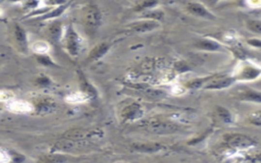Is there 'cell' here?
<instances>
[{
	"instance_id": "52a82bcc",
	"label": "cell",
	"mask_w": 261,
	"mask_h": 163,
	"mask_svg": "<svg viewBox=\"0 0 261 163\" xmlns=\"http://www.w3.org/2000/svg\"><path fill=\"white\" fill-rule=\"evenodd\" d=\"M33 50L39 54H45L47 52H49L50 50V45L48 44L45 41H36L33 45H32Z\"/></svg>"
},
{
	"instance_id": "5b68a950",
	"label": "cell",
	"mask_w": 261,
	"mask_h": 163,
	"mask_svg": "<svg viewBox=\"0 0 261 163\" xmlns=\"http://www.w3.org/2000/svg\"><path fill=\"white\" fill-rule=\"evenodd\" d=\"M65 100L66 102H69L71 104H81L88 101V96L83 92H76L71 95H67L65 97Z\"/></svg>"
},
{
	"instance_id": "7c38bea8",
	"label": "cell",
	"mask_w": 261,
	"mask_h": 163,
	"mask_svg": "<svg viewBox=\"0 0 261 163\" xmlns=\"http://www.w3.org/2000/svg\"><path fill=\"white\" fill-rule=\"evenodd\" d=\"M0 162L1 163L11 162V155H9V153L4 149H1V151H0Z\"/></svg>"
},
{
	"instance_id": "277c9868",
	"label": "cell",
	"mask_w": 261,
	"mask_h": 163,
	"mask_svg": "<svg viewBox=\"0 0 261 163\" xmlns=\"http://www.w3.org/2000/svg\"><path fill=\"white\" fill-rule=\"evenodd\" d=\"M240 99L248 102L261 103V92L254 89H245L241 92Z\"/></svg>"
},
{
	"instance_id": "5bb4252c",
	"label": "cell",
	"mask_w": 261,
	"mask_h": 163,
	"mask_svg": "<svg viewBox=\"0 0 261 163\" xmlns=\"http://www.w3.org/2000/svg\"><path fill=\"white\" fill-rule=\"evenodd\" d=\"M117 163H124V162H117Z\"/></svg>"
},
{
	"instance_id": "4fadbf2b",
	"label": "cell",
	"mask_w": 261,
	"mask_h": 163,
	"mask_svg": "<svg viewBox=\"0 0 261 163\" xmlns=\"http://www.w3.org/2000/svg\"><path fill=\"white\" fill-rule=\"evenodd\" d=\"M171 94L172 95H175V96H180V95H183L184 93L186 92V90L184 89L182 86L180 85H176V86H173V87L171 88Z\"/></svg>"
},
{
	"instance_id": "7a4b0ae2",
	"label": "cell",
	"mask_w": 261,
	"mask_h": 163,
	"mask_svg": "<svg viewBox=\"0 0 261 163\" xmlns=\"http://www.w3.org/2000/svg\"><path fill=\"white\" fill-rule=\"evenodd\" d=\"M261 75V68L251 62H245L240 66V70L235 76L236 80L254 81Z\"/></svg>"
},
{
	"instance_id": "9c48e42d",
	"label": "cell",
	"mask_w": 261,
	"mask_h": 163,
	"mask_svg": "<svg viewBox=\"0 0 261 163\" xmlns=\"http://www.w3.org/2000/svg\"><path fill=\"white\" fill-rule=\"evenodd\" d=\"M247 29L254 34L261 35V21L259 20H249L247 22Z\"/></svg>"
},
{
	"instance_id": "8fae6325",
	"label": "cell",
	"mask_w": 261,
	"mask_h": 163,
	"mask_svg": "<svg viewBox=\"0 0 261 163\" xmlns=\"http://www.w3.org/2000/svg\"><path fill=\"white\" fill-rule=\"evenodd\" d=\"M15 98V94L9 90H2L0 93V99L3 102H12V100Z\"/></svg>"
},
{
	"instance_id": "6da1fadb",
	"label": "cell",
	"mask_w": 261,
	"mask_h": 163,
	"mask_svg": "<svg viewBox=\"0 0 261 163\" xmlns=\"http://www.w3.org/2000/svg\"><path fill=\"white\" fill-rule=\"evenodd\" d=\"M226 142L228 147L234 150L235 152L252 149L257 145L254 139L244 135V133H233V135H229L226 139Z\"/></svg>"
},
{
	"instance_id": "3957f363",
	"label": "cell",
	"mask_w": 261,
	"mask_h": 163,
	"mask_svg": "<svg viewBox=\"0 0 261 163\" xmlns=\"http://www.w3.org/2000/svg\"><path fill=\"white\" fill-rule=\"evenodd\" d=\"M7 108L15 113H28L33 110L32 105L27 101H12L7 104Z\"/></svg>"
},
{
	"instance_id": "30bf717a",
	"label": "cell",
	"mask_w": 261,
	"mask_h": 163,
	"mask_svg": "<svg viewBox=\"0 0 261 163\" xmlns=\"http://www.w3.org/2000/svg\"><path fill=\"white\" fill-rule=\"evenodd\" d=\"M248 120L251 124L256 127H261V110L251 112L248 117Z\"/></svg>"
},
{
	"instance_id": "8992f818",
	"label": "cell",
	"mask_w": 261,
	"mask_h": 163,
	"mask_svg": "<svg viewBox=\"0 0 261 163\" xmlns=\"http://www.w3.org/2000/svg\"><path fill=\"white\" fill-rule=\"evenodd\" d=\"M190 9H191V11L193 13L198 15H200V16L212 17V15H210V13L207 11V9L204 6H203V5L199 4V3H192V4H190Z\"/></svg>"
},
{
	"instance_id": "ba28073f",
	"label": "cell",
	"mask_w": 261,
	"mask_h": 163,
	"mask_svg": "<svg viewBox=\"0 0 261 163\" xmlns=\"http://www.w3.org/2000/svg\"><path fill=\"white\" fill-rule=\"evenodd\" d=\"M235 78H226V79H221L218 81H215L211 86H209V88H214V89H222V88H227L229 86H230L235 82Z\"/></svg>"
}]
</instances>
